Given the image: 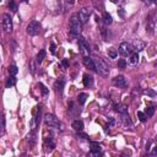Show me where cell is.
<instances>
[{
	"label": "cell",
	"mask_w": 157,
	"mask_h": 157,
	"mask_svg": "<svg viewBox=\"0 0 157 157\" xmlns=\"http://www.w3.org/2000/svg\"><path fill=\"white\" fill-rule=\"evenodd\" d=\"M44 121H45V124L48 126H50V128H57V129L60 128V121H59V119L54 114H50V113L45 114Z\"/></svg>",
	"instance_id": "obj_3"
},
{
	"label": "cell",
	"mask_w": 157,
	"mask_h": 157,
	"mask_svg": "<svg viewBox=\"0 0 157 157\" xmlns=\"http://www.w3.org/2000/svg\"><path fill=\"white\" fill-rule=\"evenodd\" d=\"M91 153L97 156L98 153H101V146L97 142H91Z\"/></svg>",
	"instance_id": "obj_16"
},
{
	"label": "cell",
	"mask_w": 157,
	"mask_h": 157,
	"mask_svg": "<svg viewBox=\"0 0 157 157\" xmlns=\"http://www.w3.org/2000/svg\"><path fill=\"white\" fill-rule=\"evenodd\" d=\"M82 82H84V85H85L86 87H88V86H91V85H92L93 79H92L91 75L85 74V75H84V79H82Z\"/></svg>",
	"instance_id": "obj_17"
},
{
	"label": "cell",
	"mask_w": 157,
	"mask_h": 157,
	"mask_svg": "<svg viewBox=\"0 0 157 157\" xmlns=\"http://www.w3.org/2000/svg\"><path fill=\"white\" fill-rule=\"evenodd\" d=\"M71 126H72V129H74L75 131H82V129H84V121L80 120V119H76V120L72 121Z\"/></svg>",
	"instance_id": "obj_12"
},
{
	"label": "cell",
	"mask_w": 157,
	"mask_h": 157,
	"mask_svg": "<svg viewBox=\"0 0 157 157\" xmlns=\"http://www.w3.org/2000/svg\"><path fill=\"white\" fill-rule=\"evenodd\" d=\"M119 15H120V17H124V11H123V9L119 10Z\"/></svg>",
	"instance_id": "obj_37"
},
{
	"label": "cell",
	"mask_w": 157,
	"mask_h": 157,
	"mask_svg": "<svg viewBox=\"0 0 157 157\" xmlns=\"http://www.w3.org/2000/svg\"><path fill=\"white\" fill-rule=\"evenodd\" d=\"M155 30H156V33H157V22L155 23Z\"/></svg>",
	"instance_id": "obj_39"
},
{
	"label": "cell",
	"mask_w": 157,
	"mask_h": 157,
	"mask_svg": "<svg viewBox=\"0 0 157 157\" xmlns=\"http://www.w3.org/2000/svg\"><path fill=\"white\" fill-rule=\"evenodd\" d=\"M77 135H79V136H81L82 139H88V136H87L86 134H81V131H77Z\"/></svg>",
	"instance_id": "obj_35"
},
{
	"label": "cell",
	"mask_w": 157,
	"mask_h": 157,
	"mask_svg": "<svg viewBox=\"0 0 157 157\" xmlns=\"http://www.w3.org/2000/svg\"><path fill=\"white\" fill-rule=\"evenodd\" d=\"M61 64H63L64 67H66L67 66V60H63V63H61Z\"/></svg>",
	"instance_id": "obj_38"
},
{
	"label": "cell",
	"mask_w": 157,
	"mask_h": 157,
	"mask_svg": "<svg viewBox=\"0 0 157 157\" xmlns=\"http://www.w3.org/2000/svg\"><path fill=\"white\" fill-rule=\"evenodd\" d=\"M145 115H146V118L148 119V118H151L152 117V115L155 114V108L153 107H147L146 109H145Z\"/></svg>",
	"instance_id": "obj_20"
},
{
	"label": "cell",
	"mask_w": 157,
	"mask_h": 157,
	"mask_svg": "<svg viewBox=\"0 0 157 157\" xmlns=\"http://www.w3.org/2000/svg\"><path fill=\"white\" fill-rule=\"evenodd\" d=\"M55 48H57V47H55V44H54V43H52V44H50V53H52V54H54V53H55Z\"/></svg>",
	"instance_id": "obj_34"
},
{
	"label": "cell",
	"mask_w": 157,
	"mask_h": 157,
	"mask_svg": "<svg viewBox=\"0 0 157 157\" xmlns=\"http://www.w3.org/2000/svg\"><path fill=\"white\" fill-rule=\"evenodd\" d=\"M125 66H126L125 59H119V60H118V67H120V69H124Z\"/></svg>",
	"instance_id": "obj_30"
},
{
	"label": "cell",
	"mask_w": 157,
	"mask_h": 157,
	"mask_svg": "<svg viewBox=\"0 0 157 157\" xmlns=\"http://www.w3.org/2000/svg\"><path fill=\"white\" fill-rule=\"evenodd\" d=\"M31 72H32V74L35 72V64H33V63L31 64Z\"/></svg>",
	"instance_id": "obj_36"
},
{
	"label": "cell",
	"mask_w": 157,
	"mask_h": 157,
	"mask_svg": "<svg viewBox=\"0 0 157 157\" xmlns=\"http://www.w3.org/2000/svg\"><path fill=\"white\" fill-rule=\"evenodd\" d=\"M133 50H134L133 45L130 43H128V42H123L119 45V53H120V55H123V57L130 55V54L133 53Z\"/></svg>",
	"instance_id": "obj_6"
},
{
	"label": "cell",
	"mask_w": 157,
	"mask_h": 157,
	"mask_svg": "<svg viewBox=\"0 0 157 157\" xmlns=\"http://www.w3.org/2000/svg\"><path fill=\"white\" fill-rule=\"evenodd\" d=\"M91 10L90 9H87V8H82L80 11H79V18H80V21L82 22V23H86L87 21H88V18H90V16H91Z\"/></svg>",
	"instance_id": "obj_8"
},
{
	"label": "cell",
	"mask_w": 157,
	"mask_h": 157,
	"mask_svg": "<svg viewBox=\"0 0 157 157\" xmlns=\"http://www.w3.org/2000/svg\"><path fill=\"white\" fill-rule=\"evenodd\" d=\"M81 25H82V22L80 21V18H79L77 15L71 16L70 23H69V28H70L71 35H75V36L80 35V33H81Z\"/></svg>",
	"instance_id": "obj_1"
},
{
	"label": "cell",
	"mask_w": 157,
	"mask_h": 157,
	"mask_svg": "<svg viewBox=\"0 0 157 157\" xmlns=\"http://www.w3.org/2000/svg\"><path fill=\"white\" fill-rule=\"evenodd\" d=\"M17 72H18V69H17L16 65H10V66H9V74H10V75L15 76Z\"/></svg>",
	"instance_id": "obj_27"
},
{
	"label": "cell",
	"mask_w": 157,
	"mask_h": 157,
	"mask_svg": "<svg viewBox=\"0 0 157 157\" xmlns=\"http://www.w3.org/2000/svg\"><path fill=\"white\" fill-rule=\"evenodd\" d=\"M87 99V93H79V96H77V102L80 104H85V102Z\"/></svg>",
	"instance_id": "obj_21"
},
{
	"label": "cell",
	"mask_w": 157,
	"mask_h": 157,
	"mask_svg": "<svg viewBox=\"0 0 157 157\" xmlns=\"http://www.w3.org/2000/svg\"><path fill=\"white\" fill-rule=\"evenodd\" d=\"M16 84V77L12 76V75H10V77L8 79V81H6V87H11Z\"/></svg>",
	"instance_id": "obj_24"
},
{
	"label": "cell",
	"mask_w": 157,
	"mask_h": 157,
	"mask_svg": "<svg viewBox=\"0 0 157 157\" xmlns=\"http://www.w3.org/2000/svg\"><path fill=\"white\" fill-rule=\"evenodd\" d=\"M138 118H139L141 121H146V119H147L144 112H138Z\"/></svg>",
	"instance_id": "obj_31"
},
{
	"label": "cell",
	"mask_w": 157,
	"mask_h": 157,
	"mask_svg": "<svg viewBox=\"0 0 157 157\" xmlns=\"http://www.w3.org/2000/svg\"><path fill=\"white\" fill-rule=\"evenodd\" d=\"M1 25H3V30L6 33H10L12 31V20L10 17V15H8V13H4V15H3Z\"/></svg>",
	"instance_id": "obj_5"
},
{
	"label": "cell",
	"mask_w": 157,
	"mask_h": 157,
	"mask_svg": "<svg viewBox=\"0 0 157 157\" xmlns=\"http://www.w3.org/2000/svg\"><path fill=\"white\" fill-rule=\"evenodd\" d=\"M112 82H113V85H114V86L120 87V88H124V87H126V86H128L125 77H124V76H121V75H119V76H115V77L113 79Z\"/></svg>",
	"instance_id": "obj_9"
},
{
	"label": "cell",
	"mask_w": 157,
	"mask_h": 157,
	"mask_svg": "<svg viewBox=\"0 0 157 157\" xmlns=\"http://www.w3.org/2000/svg\"><path fill=\"white\" fill-rule=\"evenodd\" d=\"M84 64L85 66H87L88 69H91V70H96V65H94V60L91 59L90 57H84Z\"/></svg>",
	"instance_id": "obj_11"
},
{
	"label": "cell",
	"mask_w": 157,
	"mask_h": 157,
	"mask_svg": "<svg viewBox=\"0 0 157 157\" xmlns=\"http://www.w3.org/2000/svg\"><path fill=\"white\" fill-rule=\"evenodd\" d=\"M9 9L12 11V12H16L17 11V4L15 3V0H9Z\"/></svg>",
	"instance_id": "obj_25"
},
{
	"label": "cell",
	"mask_w": 157,
	"mask_h": 157,
	"mask_svg": "<svg viewBox=\"0 0 157 157\" xmlns=\"http://www.w3.org/2000/svg\"><path fill=\"white\" fill-rule=\"evenodd\" d=\"M64 81L63 80H57L55 82H54V88L58 91V92H61L63 91V88H64Z\"/></svg>",
	"instance_id": "obj_19"
},
{
	"label": "cell",
	"mask_w": 157,
	"mask_h": 157,
	"mask_svg": "<svg viewBox=\"0 0 157 157\" xmlns=\"http://www.w3.org/2000/svg\"><path fill=\"white\" fill-rule=\"evenodd\" d=\"M94 65H96V71L102 74V75H107L109 72V65L106 63L103 59L101 58H94Z\"/></svg>",
	"instance_id": "obj_2"
},
{
	"label": "cell",
	"mask_w": 157,
	"mask_h": 157,
	"mask_svg": "<svg viewBox=\"0 0 157 157\" xmlns=\"http://www.w3.org/2000/svg\"><path fill=\"white\" fill-rule=\"evenodd\" d=\"M38 87L40 88V91H42V93L44 94V96H47V94H48L49 93V91H48V88H47L43 84H38Z\"/></svg>",
	"instance_id": "obj_28"
},
{
	"label": "cell",
	"mask_w": 157,
	"mask_h": 157,
	"mask_svg": "<svg viewBox=\"0 0 157 157\" xmlns=\"http://www.w3.org/2000/svg\"><path fill=\"white\" fill-rule=\"evenodd\" d=\"M45 58V50L44 49H42V50H40L38 54H37V63L38 64H40V63H42V61H43V59Z\"/></svg>",
	"instance_id": "obj_22"
},
{
	"label": "cell",
	"mask_w": 157,
	"mask_h": 157,
	"mask_svg": "<svg viewBox=\"0 0 157 157\" xmlns=\"http://www.w3.org/2000/svg\"><path fill=\"white\" fill-rule=\"evenodd\" d=\"M139 54L138 53H131L130 54V59H129V63H130L131 65H136L139 63Z\"/></svg>",
	"instance_id": "obj_18"
},
{
	"label": "cell",
	"mask_w": 157,
	"mask_h": 157,
	"mask_svg": "<svg viewBox=\"0 0 157 157\" xmlns=\"http://www.w3.org/2000/svg\"><path fill=\"white\" fill-rule=\"evenodd\" d=\"M108 55L111 57L112 59H115V58L118 57V50H117V49H114V48L108 49Z\"/></svg>",
	"instance_id": "obj_26"
},
{
	"label": "cell",
	"mask_w": 157,
	"mask_h": 157,
	"mask_svg": "<svg viewBox=\"0 0 157 157\" xmlns=\"http://www.w3.org/2000/svg\"><path fill=\"white\" fill-rule=\"evenodd\" d=\"M26 32L28 33L30 36H37L40 32V23L38 21H31L28 25H27Z\"/></svg>",
	"instance_id": "obj_4"
},
{
	"label": "cell",
	"mask_w": 157,
	"mask_h": 157,
	"mask_svg": "<svg viewBox=\"0 0 157 157\" xmlns=\"http://www.w3.org/2000/svg\"><path fill=\"white\" fill-rule=\"evenodd\" d=\"M148 152L151 153L152 156H157V142L152 146V147H150V150H148Z\"/></svg>",
	"instance_id": "obj_29"
},
{
	"label": "cell",
	"mask_w": 157,
	"mask_h": 157,
	"mask_svg": "<svg viewBox=\"0 0 157 157\" xmlns=\"http://www.w3.org/2000/svg\"><path fill=\"white\" fill-rule=\"evenodd\" d=\"M103 21L106 25H111L113 22V20H112V16L109 15L108 12H103Z\"/></svg>",
	"instance_id": "obj_23"
},
{
	"label": "cell",
	"mask_w": 157,
	"mask_h": 157,
	"mask_svg": "<svg viewBox=\"0 0 157 157\" xmlns=\"http://www.w3.org/2000/svg\"><path fill=\"white\" fill-rule=\"evenodd\" d=\"M112 3H118V0H111Z\"/></svg>",
	"instance_id": "obj_40"
},
{
	"label": "cell",
	"mask_w": 157,
	"mask_h": 157,
	"mask_svg": "<svg viewBox=\"0 0 157 157\" xmlns=\"http://www.w3.org/2000/svg\"><path fill=\"white\" fill-rule=\"evenodd\" d=\"M114 109H115V112H118L119 114H125L128 113V107L125 104H114Z\"/></svg>",
	"instance_id": "obj_14"
},
{
	"label": "cell",
	"mask_w": 157,
	"mask_h": 157,
	"mask_svg": "<svg viewBox=\"0 0 157 157\" xmlns=\"http://www.w3.org/2000/svg\"><path fill=\"white\" fill-rule=\"evenodd\" d=\"M120 115H121V120H123V123H124V125H125V126H129V128H131V126H133V123H131V120H130V117H129V114L125 113V114H120Z\"/></svg>",
	"instance_id": "obj_15"
},
{
	"label": "cell",
	"mask_w": 157,
	"mask_h": 157,
	"mask_svg": "<svg viewBox=\"0 0 157 157\" xmlns=\"http://www.w3.org/2000/svg\"><path fill=\"white\" fill-rule=\"evenodd\" d=\"M131 45H133L134 50L140 52V50H142V49H145L146 43L144 42V40H141V39H134V40H133V43H131Z\"/></svg>",
	"instance_id": "obj_10"
},
{
	"label": "cell",
	"mask_w": 157,
	"mask_h": 157,
	"mask_svg": "<svg viewBox=\"0 0 157 157\" xmlns=\"http://www.w3.org/2000/svg\"><path fill=\"white\" fill-rule=\"evenodd\" d=\"M153 1H155V3H156V4H157V0H153Z\"/></svg>",
	"instance_id": "obj_41"
},
{
	"label": "cell",
	"mask_w": 157,
	"mask_h": 157,
	"mask_svg": "<svg viewBox=\"0 0 157 157\" xmlns=\"http://www.w3.org/2000/svg\"><path fill=\"white\" fill-rule=\"evenodd\" d=\"M79 47L81 49V53L84 54V57L90 55V45H88V43L86 42L85 38H82V37L79 38Z\"/></svg>",
	"instance_id": "obj_7"
},
{
	"label": "cell",
	"mask_w": 157,
	"mask_h": 157,
	"mask_svg": "<svg viewBox=\"0 0 157 157\" xmlns=\"http://www.w3.org/2000/svg\"><path fill=\"white\" fill-rule=\"evenodd\" d=\"M4 130H5V117L3 115L1 117V131L4 133Z\"/></svg>",
	"instance_id": "obj_33"
},
{
	"label": "cell",
	"mask_w": 157,
	"mask_h": 157,
	"mask_svg": "<svg viewBox=\"0 0 157 157\" xmlns=\"http://www.w3.org/2000/svg\"><path fill=\"white\" fill-rule=\"evenodd\" d=\"M44 147H45V152H52L54 147H55V144H54V141L52 139H45Z\"/></svg>",
	"instance_id": "obj_13"
},
{
	"label": "cell",
	"mask_w": 157,
	"mask_h": 157,
	"mask_svg": "<svg viewBox=\"0 0 157 157\" xmlns=\"http://www.w3.org/2000/svg\"><path fill=\"white\" fill-rule=\"evenodd\" d=\"M144 93L147 94V96H150V97H155V96H156V92H155L153 90H146Z\"/></svg>",
	"instance_id": "obj_32"
}]
</instances>
